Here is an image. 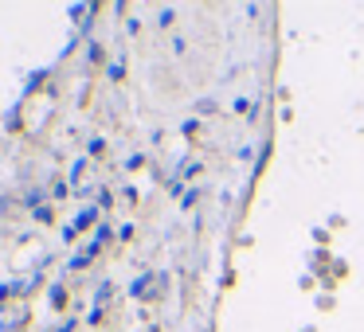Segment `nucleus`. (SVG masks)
<instances>
[]
</instances>
